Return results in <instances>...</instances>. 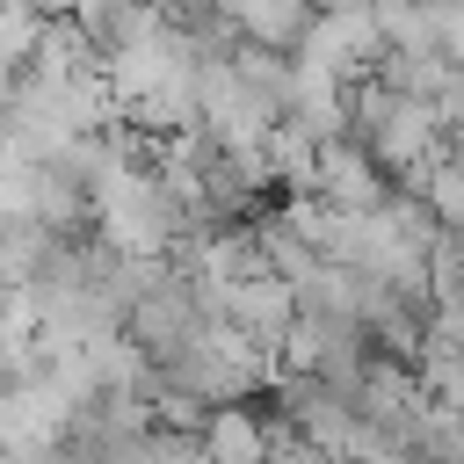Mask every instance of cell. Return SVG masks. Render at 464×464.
<instances>
[{
  "label": "cell",
  "mask_w": 464,
  "mask_h": 464,
  "mask_svg": "<svg viewBox=\"0 0 464 464\" xmlns=\"http://www.w3.org/2000/svg\"><path fill=\"white\" fill-rule=\"evenodd\" d=\"M348 464H406V457H384V450H362V457H348Z\"/></svg>",
  "instance_id": "cell-4"
},
{
  "label": "cell",
  "mask_w": 464,
  "mask_h": 464,
  "mask_svg": "<svg viewBox=\"0 0 464 464\" xmlns=\"http://www.w3.org/2000/svg\"><path fill=\"white\" fill-rule=\"evenodd\" d=\"M442 145H450V152H457V160H464V123H457V130H450V138H442Z\"/></svg>",
  "instance_id": "cell-5"
},
{
  "label": "cell",
  "mask_w": 464,
  "mask_h": 464,
  "mask_svg": "<svg viewBox=\"0 0 464 464\" xmlns=\"http://www.w3.org/2000/svg\"><path fill=\"white\" fill-rule=\"evenodd\" d=\"M406 188H413V196L435 210V225H464V160H457L450 145H442V152H435V160H428V167H420Z\"/></svg>",
  "instance_id": "cell-2"
},
{
  "label": "cell",
  "mask_w": 464,
  "mask_h": 464,
  "mask_svg": "<svg viewBox=\"0 0 464 464\" xmlns=\"http://www.w3.org/2000/svg\"><path fill=\"white\" fill-rule=\"evenodd\" d=\"M355 7H370V0H312V14H355Z\"/></svg>",
  "instance_id": "cell-3"
},
{
  "label": "cell",
  "mask_w": 464,
  "mask_h": 464,
  "mask_svg": "<svg viewBox=\"0 0 464 464\" xmlns=\"http://www.w3.org/2000/svg\"><path fill=\"white\" fill-rule=\"evenodd\" d=\"M312 196H319L326 210H377V203L392 196V174H384L355 138H334V145H319Z\"/></svg>",
  "instance_id": "cell-1"
}]
</instances>
